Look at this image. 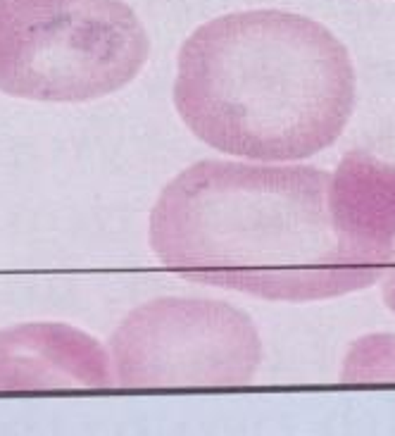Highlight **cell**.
Here are the masks:
<instances>
[{"label": "cell", "instance_id": "cell-7", "mask_svg": "<svg viewBox=\"0 0 395 436\" xmlns=\"http://www.w3.org/2000/svg\"><path fill=\"white\" fill-rule=\"evenodd\" d=\"M343 384H395V334H367L353 341L341 369Z\"/></svg>", "mask_w": 395, "mask_h": 436}, {"label": "cell", "instance_id": "cell-2", "mask_svg": "<svg viewBox=\"0 0 395 436\" xmlns=\"http://www.w3.org/2000/svg\"><path fill=\"white\" fill-rule=\"evenodd\" d=\"M358 76L322 21L288 10H240L205 21L179 51L174 105L219 152L300 162L343 134Z\"/></svg>", "mask_w": 395, "mask_h": 436}, {"label": "cell", "instance_id": "cell-5", "mask_svg": "<svg viewBox=\"0 0 395 436\" xmlns=\"http://www.w3.org/2000/svg\"><path fill=\"white\" fill-rule=\"evenodd\" d=\"M117 386L107 351L64 322L0 329V391H74Z\"/></svg>", "mask_w": 395, "mask_h": 436}, {"label": "cell", "instance_id": "cell-4", "mask_svg": "<svg viewBox=\"0 0 395 436\" xmlns=\"http://www.w3.org/2000/svg\"><path fill=\"white\" fill-rule=\"evenodd\" d=\"M122 389L245 386L262 363L248 313L212 298L167 296L131 310L109 339Z\"/></svg>", "mask_w": 395, "mask_h": 436}, {"label": "cell", "instance_id": "cell-8", "mask_svg": "<svg viewBox=\"0 0 395 436\" xmlns=\"http://www.w3.org/2000/svg\"><path fill=\"white\" fill-rule=\"evenodd\" d=\"M378 284H381V298H383V303H386V308L395 315V248H393L391 258H388L386 270H383V274H381V279H378Z\"/></svg>", "mask_w": 395, "mask_h": 436}, {"label": "cell", "instance_id": "cell-6", "mask_svg": "<svg viewBox=\"0 0 395 436\" xmlns=\"http://www.w3.org/2000/svg\"><path fill=\"white\" fill-rule=\"evenodd\" d=\"M328 212L345 255L383 272L395 248V162L345 152L328 179Z\"/></svg>", "mask_w": 395, "mask_h": 436}, {"label": "cell", "instance_id": "cell-3", "mask_svg": "<svg viewBox=\"0 0 395 436\" xmlns=\"http://www.w3.org/2000/svg\"><path fill=\"white\" fill-rule=\"evenodd\" d=\"M150 41L124 0H0V91L84 103L124 89Z\"/></svg>", "mask_w": 395, "mask_h": 436}, {"label": "cell", "instance_id": "cell-1", "mask_svg": "<svg viewBox=\"0 0 395 436\" xmlns=\"http://www.w3.org/2000/svg\"><path fill=\"white\" fill-rule=\"evenodd\" d=\"M328 179L300 162L200 160L152 205L150 248L181 279L265 301H326L374 286L383 272L341 248Z\"/></svg>", "mask_w": 395, "mask_h": 436}]
</instances>
